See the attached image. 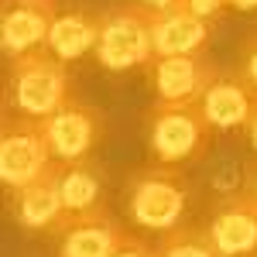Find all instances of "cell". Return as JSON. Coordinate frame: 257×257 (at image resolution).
Wrapping results in <instances>:
<instances>
[{
  "label": "cell",
  "mask_w": 257,
  "mask_h": 257,
  "mask_svg": "<svg viewBox=\"0 0 257 257\" xmlns=\"http://www.w3.org/2000/svg\"><path fill=\"white\" fill-rule=\"evenodd\" d=\"M72 93V72L69 62L52 55L48 48H35L28 55L11 59L7 72V103L21 117L45 120L52 117L59 106H65Z\"/></svg>",
  "instance_id": "6da1fadb"
},
{
  "label": "cell",
  "mask_w": 257,
  "mask_h": 257,
  "mask_svg": "<svg viewBox=\"0 0 257 257\" xmlns=\"http://www.w3.org/2000/svg\"><path fill=\"white\" fill-rule=\"evenodd\" d=\"M123 206L138 226L168 233L182 226V216L189 209V178L178 165H148L131 175Z\"/></svg>",
  "instance_id": "7a4b0ae2"
},
{
  "label": "cell",
  "mask_w": 257,
  "mask_h": 257,
  "mask_svg": "<svg viewBox=\"0 0 257 257\" xmlns=\"http://www.w3.org/2000/svg\"><path fill=\"white\" fill-rule=\"evenodd\" d=\"M144 134H148V151L161 165H185L209 151L213 127L202 113V103H161L144 117Z\"/></svg>",
  "instance_id": "3957f363"
},
{
  "label": "cell",
  "mask_w": 257,
  "mask_h": 257,
  "mask_svg": "<svg viewBox=\"0 0 257 257\" xmlns=\"http://www.w3.org/2000/svg\"><path fill=\"white\" fill-rule=\"evenodd\" d=\"M155 11L138 0L120 4L113 11L99 14V41L96 62L110 72H131L155 62V35H151Z\"/></svg>",
  "instance_id": "277c9868"
},
{
  "label": "cell",
  "mask_w": 257,
  "mask_h": 257,
  "mask_svg": "<svg viewBox=\"0 0 257 257\" xmlns=\"http://www.w3.org/2000/svg\"><path fill=\"white\" fill-rule=\"evenodd\" d=\"M55 165L48 134L41 120L21 117V113H4L0 127V182L7 192H18L31 185Z\"/></svg>",
  "instance_id": "5b68a950"
},
{
  "label": "cell",
  "mask_w": 257,
  "mask_h": 257,
  "mask_svg": "<svg viewBox=\"0 0 257 257\" xmlns=\"http://www.w3.org/2000/svg\"><path fill=\"white\" fill-rule=\"evenodd\" d=\"M41 127L48 134L55 161H82V158H89L96 151V144L103 141L106 120H103V113L96 106H89V103L72 96L52 117L41 120Z\"/></svg>",
  "instance_id": "8992f818"
},
{
  "label": "cell",
  "mask_w": 257,
  "mask_h": 257,
  "mask_svg": "<svg viewBox=\"0 0 257 257\" xmlns=\"http://www.w3.org/2000/svg\"><path fill=\"white\" fill-rule=\"evenodd\" d=\"M219 69L206 52L196 55H158L148 65V79L161 103H199L213 86Z\"/></svg>",
  "instance_id": "52a82bcc"
},
{
  "label": "cell",
  "mask_w": 257,
  "mask_h": 257,
  "mask_svg": "<svg viewBox=\"0 0 257 257\" xmlns=\"http://www.w3.org/2000/svg\"><path fill=\"white\" fill-rule=\"evenodd\" d=\"M59 18L55 0H7L0 14V48L7 59L48 48L52 24Z\"/></svg>",
  "instance_id": "ba28073f"
},
{
  "label": "cell",
  "mask_w": 257,
  "mask_h": 257,
  "mask_svg": "<svg viewBox=\"0 0 257 257\" xmlns=\"http://www.w3.org/2000/svg\"><path fill=\"white\" fill-rule=\"evenodd\" d=\"M59 168L62 161H55L41 178H35L31 185H24L14 196V219L24 230L35 233H65L69 230V213H65V199H62L59 185Z\"/></svg>",
  "instance_id": "9c48e42d"
},
{
  "label": "cell",
  "mask_w": 257,
  "mask_h": 257,
  "mask_svg": "<svg viewBox=\"0 0 257 257\" xmlns=\"http://www.w3.org/2000/svg\"><path fill=\"white\" fill-rule=\"evenodd\" d=\"M219 257H257V206L237 192L230 196L206 223Z\"/></svg>",
  "instance_id": "30bf717a"
},
{
  "label": "cell",
  "mask_w": 257,
  "mask_h": 257,
  "mask_svg": "<svg viewBox=\"0 0 257 257\" xmlns=\"http://www.w3.org/2000/svg\"><path fill=\"white\" fill-rule=\"evenodd\" d=\"M199 103H202V113L209 120V127L216 134H226V131H237V127L250 123L257 110V89L240 72H219Z\"/></svg>",
  "instance_id": "8fae6325"
},
{
  "label": "cell",
  "mask_w": 257,
  "mask_h": 257,
  "mask_svg": "<svg viewBox=\"0 0 257 257\" xmlns=\"http://www.w3.org/2000/svg\"><path fill=\"white\" fill-rule=\"evenodd\" d=\"M151 35H155V59L158 55H196V52H206L213 41V21L199 18L185 7L155 11Z\"/></svg>",
  "instance_id": "7c38bea8"
},
{
  "label": "cell",
  "mask_w": 257,
  "mask_h": 257,
  "mask_svg": "<svg viewBox=\"0 0 257 257\" xmlns=\"http://www.w3.org/2000/svg\"><path fill=\"white\" fill-rule=\"evenodd\" d=\"M59 185L65 199V213H69V226L82 216L106 213V172L93 158L62 161Z\"/></svg>",
  "instance_id": "4fadbf2b"
},
{
  "label": "cell",
  "mask_w": 257,
  "mask_h": 257,
  "mask_svg": "<svg viewBox=\"0 0 257 257\" xmlns=\"http://www.w3.org/2000/svg\"><path fill=\"white\" fill-rule=\"evenodd\" d=\"M131 240L134 237L110 213H96V216L76 219L62 233L59 257H117Z\"/></svg>",
  "instance_id": "5bb4252c"
},
{
  "label": "cell",
  "mask_w": 257,
  "mask_h": 257,
  "mask_svg": "<svg viewBox=\"0 0 257 257\" xmlns=\"http://www.w3.org/2000/svg\"><path fill=\"white\" fill-rule=\"evenodd\" d=\"M96 41H99V14H89L82 7H69L52 24L48 52L59 55L62 62H79L82 55L96 52Z\"/></svg>",
  "instance_id": "9a60e30c"
},
{
  "label": "cell",
  "mask_w": 257,
  "mask_h": 257,
  "mask_svg": "<svg viewBox=\"0 0 257 257\" xmlns=\"http://www.w3.org/2000/svg\"><path fill=\"white\" fill-rule=\"evenodd\" d=\"M158 250L161 257H219L209 233H206V226H185V223L161 233Z\"/></svg>",
  "instance_id": "2e32d148"
},
{
  "label": "cell",
  "mask_w": 257,
  "mask_h": 257,
  "mask_svg": "<svg viewBox=\"0 0 257 257\" xmlns=\"http://www.w3.org/2000/svg\"><path fill=\"white\" fill-rule=\"evenodd\" d=\"M243 79L257 89V31L247 35V41L240 45V69H237Z\"/></svg>",
  "instance_id": "e0dca14e"
},
{
  "label": "cell",
  "mask_w": 257,
  "mask_h": 257,
  "mask_svg": "<svg viewBox=\"0 0 257 257\" xmlns=\"http://www.w3.org/2000/svg\"><path fill=\"white\" fill-rule=\"evenodd\" d=\"M182 7L199 14V18H206V21H216L223 14V7H230V0H182Z\"/></svg>",
  "instance_id": "ac0fdd59"
},
{
  "label": "cell",
  "mask_w": 257,
  "mask_h": 257,
  "mask_svg": "<svg viewBox=\"0 0 257 257\" xmlns=\"http://www.w3.org/2000/svg\"><path fill=\"white\" fill-rule=\"evenodd\" d=\"M117 257H161V250H158V247H148L144 240H131Z\"/></svg>",
  "instance_id": "d6986e66"
},
{
  "label": "cell",
  "mask_w": 257,
  "mask_h": 257,
  "mask_svg": "<svg viewBox=\"0 0 257 257\" xmlns=\"http://www.w3.org/2000/svg\"><path fill=\"white\" fill-rule=\"evenodd\" d=\"M240 192H243V196L257 206V161H250V165H247V175H243V189H240Z\"/></svg>",
  "instance_id": "ffe728a7"
},
{
  "label": "cell",
  "mask_w": 257,
  "mask_h": 257,
  "mask_svg": "<svg viewBox=\"0 0 257 257\" xmlns=\"http://www.w3.org/2000/svg\"><path fill=\"white\" fill-rule=\"evenodd\" d=\"M144 7H151V11H172V7H182V0H138Z\"/></svg>",
  "instance_id": "44dd1931"
},
{
  "label": "cell",
  "mask_w": 257,
  "mask_h": 257,
  "mask_svg": "<svg viewBox=\"0 0 257 257\" xmlns=\"http://www.w3.org/2000/svg\"><path fill=\"white\" fill-rule=\"evenodd\" d=\"M247 141H250V148L257 151V110H254V117H250V123H247Z\"/></svg>",
  "instance_id": "7402d4cb"
},
{
  "label": "cell",
  "mask_w": 257,
  "mask_h": 257,
  "mask_svg": "<svg viewBox=\"0 0 257 257\" xmlns=\"http://www.w3.org/2000/svg\"><path fill=\"white\" fill-rule=\"evenodd\" d=\"M233 11H257V0H230Z\"/></svg>",
  "instance_id": "603a6c76"
}]
</instances>
